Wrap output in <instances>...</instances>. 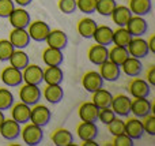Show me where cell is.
I'll return each mask as SVG.
<instances>
[{
	"label": "cell",
	"mask_w": 155,
	"mask_h": 146,
	"mask_svg": "<svg viewBox=\"0 0 155 146\" xmlns=\"http://www.w3.org/2000/svg\"><path fill=\"white\" fill-rule=\"evenodd\" d=\"M21 137L26 145L37 146L44 139V130L41 126H37L31 122H27L25 123V127L21 128Z\"/></svg>",
	"instance_id": "cell-1"
},
{
	"label": "cell",
	"mask_w": 155,
	"mask_h": 146,
	"mask_svg": "<svg viewBox=\"0 0 155 146\" xmlns=\"http://www.w3.org/2000/svg\"><path fill=\"white\" fill-rule=\"evenodd\" d=\"M41 96H42V93H41L38 85L25 83V85H22L21 89H19V100L30 107L40 103Z\"/></svg>",
	"instance_id": "cell-2"
},
{
	"label": "cell",
	"mask_w": 155,
	"mask_h": 146,
	"mask_svg": "<svg viewBox=\"0 0 155 146\" xmlns=\"http://www.w3.org/2000/svg\"><path fill=\"white\" fill-rule=\"evenodd\" d=\"M26 29L30 36V40L35 41V42H44L46 40V37H48L49 32H51L49 25L44 21H40V19L34 22H30Z\"/></svg>",
	"instance_id": "cell-3"
},
{
	"label": "cell",
	"mask_w": 155,
	"mask_h": 146,
	"mask_svg": "<svg viewBox=\"0 0 155 146\" xmlns=\"http://www.w3.org/2000/svg\"><path fill=\"white\" fill-rule=\"evenodd\" d=\"M51 117H52V112L48 107L42 105V104H35V105H33V108L30 109L29 122L34 123V124H37V126H41V127H45L46 124H49Z\"/></svg>",
	"instance_id": "cell-4"
},
{
	"label": "cell",
	"mask_w": 155,
	"mask_h": 146,
	"mask_svg": "<svg viewBox=\"0 0 155 146\" xmlns=\"http://www.w3.org/2000/svg\"><path fill=\"white\" fill-rule=\"evenodd\" d=\"M98 73L102 76L104 81H109V82H116L118 81V78L121 76V68L118 64L113 63L112 60H105L104 63L98 64Z\"/></svg>",
	"instance_id": "cell-5"
},
{
	"label": "cell",
	"mask_w": 155,
	"mask_h": 146,
	"mask_svg": "<svg viewBox=\"0 0 155 146\" xmlns=\"http://www.w3.org/2000/svg\"><path fill=\"white\" fill-rule=\"evenodd\" d=\"M127 51H128L129 56L137 57V59H144L150 53L147 40H144L143 37H132V40L127 45Z\"/></svg>",
	"instance_id": "cell-6"
},
{
	"label": "cell",
	"mask_w": 155,
	"mask_h": 146,
	"mask_svg": "<svg viewBox=\"0 0 155 146\" xmlns=\"http://www.w3.org/2000/svg\"><path fill=\"white\" fill-rule=\"evenodd\" d=\"M0 79L2 82L7 87H16L21 86L23 79H22V70L12 67V66H8L4 67L0 74Z\"/></svg>",
	"instance_id": "cell-7"
},
{
	"label": "cell",
	"mask_w": 155,
	"mask_h": 146,
	"mask_svg": "<svg viewBox=\"0 0 155 146\" xmlns=\"http://www.w3.org/2000/svg\"><path fill=\"white\" fill-rule=\"evenodd\" d=\"M131 100L132 98H129L128 96H125V94L113 96L110 108L113 109V112L116 114V116L125 117L131 114Z\"/></svg>",
	"instance_id": "cell-8"
},
{
	"label": "cell",
	"mask_w": 155,
	"mask_h": 146,
	"mask_svg": "<svg viewBox=\"0 0 155 146\" xmlns=\"http://www.w3.org/2000/svg\"><path fill=\"white\" fill-rule=\"evenodd\" d=\"M125 27L131 33L132 37H143L148 30V22L144 19V16L132 15L128 23L125 25Z\"/></svg>",
	"instance_id": "cell-9"
},
{
	"label": "cell",
	"mask_w": 155,
	"mask_h": 146,
	"mask_svg": "<svg viewBox=\"0 0 155 146\" xmlns=\"http://www.w3.org/2000/svg\"><path fill=\"white\" fill-rule=\"evenodd\" d=\"M153 112V104L147 97H134L131 100V114H134L136 117L143 119L147 115Z\"/></svg>",
	"instance_id": "cell-10"
},
{
	"label": "cell",
	"mask_w": 155,
	"mask_h": 146,
	"mask_svg": "<svg viewBox=\"0 0 155 146\" xmlns=\"http://www.w3.org/2000/svg\"><path fill=\"white\" fill-rule=\"evenodd\" d=\"M21 124L16 120L11 119H4L3 123L0 124V135L2 138L7 139V141H15L19 135H21Z\"/></svg>",
	"instance_id": "cell-11"
},
{
	"label": "cell",
	"mask_w": 155,
	"mask_h": 146,
	"mask_svg": "<svg viewBox=\"0 0 155 146\" xmlns=\"http://www.w3.org/2000/svg\"><path fill=\"white\" fill-rule=\"evenodd\" d=\"M10 23L12 27H19V29H26L29 23L31 22L30 14L25 10V7H18L14 8L12 12L8 15Z\"/></svg>",
	"instance_id": "cell-12"
},
{
	"label": "cell",
	"mask_w": 155,
	"mask_h": 146,
	"mask_svg": "<svg viewBox=\"0 0 155 146\" xmlns=\"http://www.w3.org/2000/svg\"><path fill=\"white\" fill-rule=\"evenodd\" d=\"M128 92L132 97H148L151 93V86L146 79L134 76L128 85Z\"/></svg>",
	"instance_id": "cell-13"
},
{
	"label": "cell",
	"mask_w": 155,
	"mask_h": 146,
	"mask_svg": "<svg viewBox=\"0 0 155 146\" xmlns=\"http://www.w3.org/2000/svg\"><path fill=\"white\" fill-rule=\"evenodd\" d=\"M46 45L52 46V48H57V49H65L68 45V36L64 30L61 29H51L48 37H46Z\"/></svg>",
	"instance_id": "cell-14"
},
{
	"label": "cell",
	"mask_w": 155,
	"mask_h": 146,
	"mask_svg": "<svg viewBox=\"0 0 155 146\" xmlns=\"http://www.w3.org/2000/svg\"><path fill=\"white\" fill-rule=\"evenodd\" d=\"M102 85H104V79L98 71H87L82 76V86L88 93H94L95 90L101 89Z\"/></svg>",
	"instance_id": "cell-15"
},
{
	"label": "cell",
	"mask_w": 155,
	"mask_h": 146,
	"mask_svg": "<svg viewBox=\"0 0 155 146\" xmlns=\"http://www.w3.org/2000/svg\"><path fill=\"white\" fill-rule=\"evenodd\" d=\"M8 40L15 49H25L26 46H29L30 41H31L29 33H27V29H19V27H12Z\"/></svg>",
	"instance_id": "cell-16"
},
{
	"label": "cell",
	"mask_w": 155,
	"mask_h": 146,
	"mask_svg": "<svg viewBox=\"0 0 155 146\" xmlns=\"http://www.w3.org/2000/svg\"><path fill=\"white\" fill-rule=\"evenodd\" d=\"M42 74L44 70L37 64H27L22 70V79L25 83L30 85H40L42 82Z\"/></svg>",
	"instance_id": "cell-17"
},
{
	"label": "cell",
	"mask_w": 155,
	"mask_h": 146,
	"mask_svg": "<svg viewBox=\"0 0 155 146\" xmlns=\"http://www.w3.org/2000/svg\"><path fill=\"white\" fill-rule=\"evenodd\" d=\"M10 109H11V117L14 120H16L19 124H25V123H27L30 120V109H31V107L27 105V104L22 103V101L14 103Z\"/></svg>",
	"instance_id": "cell-18"
},
{
	"label": "cell",
	"mask_w": 155,
	"mask_h": 146,
	"mask_svg": "<svg viewBox=\"0 0 155 146\" xmlns=\"http://www.w3.org/2000/svg\"><path fill=\"white\" fill-rule=\"evenodd\" d=\"M120 68L127 76H131V78L139 76L143 71L142 59H137V57H134V56H128L125 62L120 66Z\"/></svg>",
	"instance_id": "cell-19"
},
{
	"label": "cell",
	"mask_w": 155,
	"mask_h": 146,
	"mask_svg": "<svg viewBox=\"0 0 155 146\" xmlns=\"http://www.w3.org/2000/svg\"><path fill=\"white\" fill-rule=\"evenodd\" d=\"M124 133L132 138L134 141L136 139H140L143 135H144V128H143V124H142V120L139 117H131L125 122V126H124Z\"/></svg>",
	"instance_id": "cell-20"
},
{
	"label": "cell",
	"mask_w": 155,
	"mask_h": 146,
	"mask_svg": "<svg viewBox=\"0 0 155 146\" xmlns=\"http://www.w3.org/2000/svg\"><path fill=\"white\" fill-rule=\"evenodd\" d=\"M64 79V73L60 66H46L42 74V82L46 85H61Z\"/></svg>",
	"instance_id": "cell-21"
},
{
	"label": "cell",
	"mask_w": 155,
	"mask_h": 146,
	"mask_svg": "<svg viewBox=\"0 0 155 146\" xmlns=\"http://www.w3.org/2000/svg\"><path fill=\"white\" fill-rule=\"evenodd\" d=\"M78 115L82 122H97L98 120V108L91 101H84L78 108Z\"/></svg>",
	"instance_id": "cell-22"
},
{
	"label": "cell",
	"mask_w": 155,
	"mask_h": 146,
	"mask_svg": "<svg viewBox=\"0 0 155 146\" xmlns=\"http://www.w3.org/2000/svg\"><path fill=\"white\" fill-rule=\"evenodd\" d=\"M107 53H109V49H107L106 45H101V44L95 42L88 49L87 57H88V60H90V63L98 66V64H101V63H104L105 60H107Z\"/></svg>",
	"instance_id": "cell-23"
},
{
	"label": "cell",
	"mask_w": 155,
	"mask_h": 146,
	"mask_svg": "<svg viewBox=\"0 0 155 146\" xmlns=\"http://www.w3.org/2000/svg\"><path fill=\"white\" fill-rule=\"evenodd\" d=\"M76 131L80 141L95 139L98 137V127H97L95 122H82L78 126Z\"/></svg>",
	"instance_id": "cell-24"
},
{
	"label": "cell",
	"mask_w": 155,
	"mask_h": 146,
	"mask_svg": "<svg viewBox=\"0 0 155 146\" xmlns=\"http://www.w3.org/2000/svg\"><path fill=\"white\" fill-rule=\"evenodd\" d=\"M42 60L46 66H61L64 62V53L61 49L48 46L42 52Z\"/></svg>",
	"instance_id": "cell-25"
},
{
	"label": "cell",
	"mask_w": 155,
	"mask_h": 146,
	"mask_svg": "<svg viewBox=\"0 0 155 146\" xmlns=\"http://www.w3.org/2000/svg\"><path fill=\"white\" fill-rule=\"evenodd\" d=\"M42 94L49 104H59L64 98V90L61 85H46Z\"/></svg>",
	"instance_id": "cell-26"
},
{
	"label": "cell",
	"mask_w": 155,
	"mask_h": 146,
	"mask_svg": "<svg viewBox=\"0 0 155 146\" xmlns=\"http://www.w3.org/2000/svg\"><path fill=\"white\" fill-rule=\"evenodd\" d=\"M51 141L54 146H70L74 142V135L67 128H57L52 133Z\"/></svg>",
	"instance_id": "cell-27"
},
{
	"label": "cell",
	"mask_w": 155,
	"mask_h": 146,
	"mask_svg": "<svg viewBox=\"0 0 155 146\" xmlns=\"http://www.w3.org/2000/svg\"><path fill=\"white\" fill-rule=\"evenodd\" d=\"M93 38L95 40L97 44L101 45H112V40H113V29L109 27L107 25H101L97 26L95 32H94Z\"/></svg>",
	"instance_id": "cell-28"
},
{
	"label": "cell",
	"mask_w": 155,
	"mask_h": 146,
	"mask_svg": "<svg viewBox=\"0 0 155 146\" xmlns=\"http://www.w3.org/2000/svg\"><path fill=\"white\" fill-rule=\"evenodd\" d=\"M129 10L132 15L146 16L153 10V2L151 0H129Z\"/></svg>",
	"instance_id": "cell-29"
},
{
	"label": "cell",
	"mask_w": 155,
	"mask_h": 146,
	"mask_svg": "<svg viewBox=\"0 0 155 146\" xmlns=\"http://www.w3.org/2000/svg\"><path fill=\"white\" fill-rule=\"evenodd\" d=\"M97 26H98V25H97V22L94 21V19L86 16V18H82L79 22H78L76 29H78V33H79L80 37H83V38H93Z\"/></svg>",
	"instance_id": "cell-30"
},
{
	"label": "cell",
	"mask_w": 155,
	"mask_h": 146,
	"mask_svg": "<svg viewBox=\"0 0 155 146\" xmlns=\"http://www.w3.org/2000/svg\"><path fill=\"white\" fill-rule=\"evenodd\" d=\"M110 16H112V21L117 26H125L128 23L129 18L132 16V12L129 10V7H127V5H116L113 12L110 14Z\"/></svg>",
	"instance_id": "cell-31"
},
{
	"label": "cell",
	"mask_w": 155,
	"mask_h": 146,
	"mask_svg": "<svg viewBox=\"0 0 155 146\" xmlns=\"http://www.w3.org/2000/svg\"><path fill=\"white\" fill-rule=\"evenodd\" d=\"M113 100V96L109 90L106 89H98L93 93V98H91V103L97 107V108H106V107H110Z\"/></svg>",
	"instance_id": "cell-32"
},
{
	"label": "cell",
	"mask_w": 155,
	"mask_h": 146,
	"mask_svg": "<svg viewBox=\"0 0 155 146\" xmlns=\"http://www.w3.org/2000/svg\"><path fill=\"white\" fill-rule=\"evenodd\" d=\"M8 62H10V66H12V67L18 68V70H23L30 63V59H29V55L23 49H14Z\"/></svg>",
	"instance_id": "cell-33"
},
{
	"label": "cell",
	"mask_w": 155,
	"mask_h": 146,
	"mask_svg": "<svg viewBox=\"0 0 155 146\" xmlns=\"http://www.w3.org/2000/svg\"><path fill=\"white\" fill-rule=\"evenodd\" d=\"M132 40L131 33L127 30L125 26H118L116 30H113V40L112 44L113 45H118V46H125L129 44V41Z\"/></svg>",
	"instance_id": "cell-34"
},
{
	"label": "cell",
	"mask_w": 155,
	"mask_h": 146,
	"mask_svg": "<svg viewBox=\"0 0 155 146\" xmlns=\"http://www.w3.org/2000/svg\"><path fill=\"white\" fill-rule=\"evenodd\" d=\"M128 56H129V53L125 46H118V45H113L109 49V53H107V59L112 60L113 63H116L118 66L123 64Z\"/></svg>",
	"instance_id": "cell-35"
},
{
	"label": "cell",
	"mask_w": 155,
	"mask_h": 146,
	"mask_svg": "<svg viewBox=\"0 0 155 146\" xmlns=\"http://www.w3.org/2000/svg\"><path fill=\"white\" fill-rule=\"evenodd\" d=\"M116 5H117L116 0H97L95 12H98L102 16H110Z\"/></svg>",
	"instance_id": "cell-36"
},
{
	"label": "cell",
	"mask_w": 155,
	"mask_h": 146,
	"mask_svg": "<svg viewBox=\"0 0 155 146\" xmlns=\"http://www.w3.org/2000/svg\"><path fill=\"white\" fill-rule=\"evenodd\" d=\"M14 104V94L10 89L0 87V111H7Z\"/></svg>",
	"instance_id": "cell-37"
},
{
	"label": "cell",
	"mask_w": 155,
	"mask_h": 146,
	"mask_svg": "<svg viewBox=\"0 0 155 146\" xmlns=\"http://www.w3.org/2000/svg\"><path fill=\"white\" fill-rule=\"evenodd\" d=\"M95 5L97 0H76V10H79L86 15L95 12Z\"/></svg>",
	"instance_id": "cell-38"
},
{
	"label": "cell",
	"mask_w": 155,
	"mask_h": 146,
	"mask_svg": "<svg viewBox=\"0 0 155 146\" xmlns=\"http://www.w3.org/2000/svg\"><path fill=\"white\" fill-rule=\"evenodd\" d=\"M14 45L10 42V40H0V62H7L14 52Z\"/></svg>",
	"instance_id": "cell-39"
},
{
	"label": "cell",
	"mask_w": 155,
	"mask_h": 146,
	"mask_svg": "<svg viewBox=\"0 0 155 146\" xmlns=\"http://www.w3.org/2000/svg\"><path fill=\"white\" fill-rule=\"evenodd\" d=\"M106 126H107L109 133L114 137V135H118V134H123L124 133V126H125V122H124L121 117L116 116L114 119H113L112 122H110L109 124H106Z\"/></svg>",
	"instance_id": "cell-40"
},
{
	"label": "cell",
	"mask_w": 155,
	"mask_h": 146,
	"mask_svg": "<svg viewBox=\"0 0 155 146\" xmlns=\"http://www.w3.org/2000/svg\"><path fill=\"white\" fill-rule=\"evenodd\" d=\"M114 117H116V114L113 112V109L110 108V107L98 109V120L101 123H104V124H109Z\"/></svg>",
	"instance_id": "cell-41"
},
{
	"label": "cell",
	"mask_w": 155,
	"mask_h": 146,
	"mask_svg": "<svg viewBox=\"0 0 155 146\" xmlns=\"http://www.w3.org/2000/svg\"><path fill=\"white\" fill-rule=\"evenodd\" d=\"M59 10L65 15L74 14L76 11V0H59Z\"/></svg>",
	"instance_id": "cell-42"
},
{
	"label": "cell",
	"mask_w": 155,
	"mask_h": 146,
	"mask_svg": "<svg viewBox=\"0 0 155 146\" xmlns=\"http://www.w3.org/2000/svg\"><path fill=\"white\" fill-rule=\"evenodd\" d=\"M142 124H143V128H144V133H147L151 137L155 135V116L154 115L150 114L146 117H143Z\"/></svg>",
	"instance_id": "cell-43"
},
{
	"label": "cell",
	"mask_w": 155,
	"mask_h": 146,
	"mask_svg": "<svg viewBox=\"0 0 155 146\" xmlns=\"http://www.w3.org/2000/svg\"><path fill=\"white\" fill-rule=\"evenodd\" d=\"M14 8H15L14 0H0V18H8Z\"/></svg>",
	"instance_id": "cell-44"
},
{
	"label": "cell",
	"mask_w": 155,
	"mask_h": 146,
	"mask_svg": "<svg viewBox=\"0 0 155 146\" xmlns=\"http://www.w3.org/2000/svg\"><path fill=\"white\" fill-rule=\"evenodd\" d=\"M112 145L113 146H132L134 145V139L129 138L125 133H123V134H118V135H114Z\"/></svg>",
	"instance_id": "cell-45"
},
{
	"label": "cell",
	"mask_w": 155,
	"mask_h": 146,
	"mask_svg": "<svg viewBox=\"0 0 155 146\" xmlns=\"http://www.w3.org/2000/svg\"><path fill=\"white\" fill-rule=\"evenodd\" d=\"M146 81L148 82V85H150L151 87L155 86V66H150L148 67V70L146 71Z\"/></svg>",
	"instance_id": "cell-46"
},
{
	"label": "cell",
	"mask_w": 155,
	"mask_h": 146,
	"mask_svg": "<svg viewBox=\"0 0 155 146\" xmlns=\"http://www.w3.org/2000/svg\"><path fill=\"white\" fill-rule=\"evenodd\" d=\"M147 45H148V49H150L151 53L155 55V36H151L150 40L147 41Z\"/></svg>",
	"instance_id": "cell-47"
},
{
	"label": "cell",
	"mask_w": 155,
	"mask_h": 146,
	"mask_svg": "<svg viewBox=\"0 0 155 146\" xmlns=\"http://www.w3.org/2000/svg\"><path fill=\"white\" fill-rule=\"evenodd\" d=\"M33 0H14V3H15L16 5H19V7H26V5L31 4Z\"/></svg>",
	"instance_id": "cell-48"
},
{
	"label": "cell",
	"mask_w": 155,
	"mask_h": 146,
	"mask_svg": "<svg viewBox=\"0 0 155 146\" xmlns=\"http://www.w3.org/2000/svg\"><path fill=\"white\" fill-rule=\"evenodd\" d=\"M82 146H97L98 144L95 142V139H87V141H82Z\"/></svg>",
	"instance_id": "cell-49"
},
{
	"label": "cell",
	"mask_w": 155,
	"mask_h": 146,
	"mask_svg": "<svg viewBox=\"0 0 155 146\" xmlns=\"http://www.w3.org/2000/svg\"><path fill=\"white\" fill-rule=\"evenodd\" d=\"M5 117H4V111H0V124L3 123V120H4Z\"/></svg>",
	"instance_id": "cell-50"
}]
</instances>
